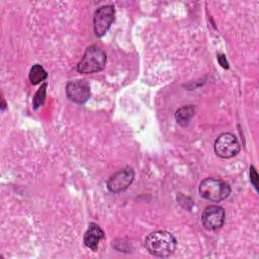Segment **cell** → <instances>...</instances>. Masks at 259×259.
<instances>
[{
    "label": "cell",
    "mask_w": 259,
    "mask_h": 259,
    "mask_svg": "<svg viewBox=\"0 0 259 259\" xmlns=\"http://www.w3.org/2000/svg\"><path fill=\"white\" fill-rule=\"evenodd\" d=\"M134 178V169L131 167H124L109 177L106 183L107 189L111 193L122 192L125 189H127L128 186L133 183Z\"/></svg>",
    "instance_id": "obj_6"
},
{
    "label": "cell",
    "mask_w": 259,
    "mask_h": 259,
    "mask_svg": "<svg viewBox=\"0 0 259 259\" xmlns=\"http://www.w3.org/2000/svg\"><path fill=\"white\" fill-rule=\"evenodd\" d=\"M250 181L253 184V186L255 187V189L258 190V174H257L254 166L250 167Z\"/></svg>",
    "instance_id": "obj_13"
},
{
    "label": "cell",
    "mask_w": 259,
    "mask_h": 259,
    "mask_svg": "<svg viewBox=\"0 0 259 259\" xmlns=\"http://www.w3.org/2000/svg\"><path fill=\"white\" fill-rule=\"evenodd\" d=\"M201 197L212 202H220L229 197L231 193L230 185L218 178L208 177L203 179L198 187Z\"/></svg>",
    "instance_id": "obj_3"
},
{
    "label": "cell",
    "mask_w": 259,
    "mask_h": 259,
    "mask_svg": "<svg viewBox=\"0 0 259 259\" xmlns=\"http://www.w3.org/2000/svg\"><path fill=\"white\" fill-rule=\"evenodd\" d=\"M218 61H219V63H220V65L223 67V68H225V69H229V63H228V61H227V59H226V57L224 56V55H218Z\"/></svg>",
    "instance_id": "obj_14"
},
{
    "label": "cell",
    "mask_w": 259,
    "mask_h": 259,
    "mask_svg": "<svg viewBox=\"0 0 259 259\" xmlns=\"http://www.w3.org/2000/svg\"><path fill=\"white\" fill-rule=\"evenodd\" d=\"M114 15L115 10L112 5H103L97 8L93 17V28L97 37H101L107 32L114 21Z\"/></svg>",
    "instance_id": "obj_5"
},
{
    "label": "cell",
    "mask_w": 259,
    "mask_h": 259,
    "mask_svg": "<svg viewBox=\"0 0 259 259\" xmlns=\"http://www.w3.org/2000/svg\"><path fill=\"white\" fill-rule=\"evenodd\" d=\"M106 64V54L104 50L97 46H89L80 62L77 65V71L82 74H91L100 72L104 69Z\"/></svg>",
    "instance_id": "obj_2"
},
{
    "label": "cell",
    "mask_w": 259,
    "mask_h": 259,
    "mask_svg": "<svg viewBox=\"0 0 259 259\" xmlns=\"http://www.w3.org/2000/svg\"><path fill=\"white\" fill-rule=\"evenodd\" d=\"M104 238H105V233L101 229V227L96 223H90L87 231L84 234L83 242L87 248L91 249L93 252H96L100 241L103 240Z\"/></svg>",
    "instance_id": "obj_9"
},
{
    "label": "cell",
    "mask_w": 259,
    "mask_h": 259,
    "mask_svg": "<svg viewBox=\"0 0 259 259\" xmlns=\"http://www.w3.org/2000/svg\"><path fill=\"white\" fill-rule=\"evenodd\" d=\"M226 212L220 205H208L201 214L202 226L208 231H215L223 227L225 223Z\"/></svg>",
    "instance_id": "obj_8"
},
{
    "label": "cell",
    "mask_w": 259,
    "mask_h": 259,
    "mask_svg": "<svg viewBox=\"0 0 259 259\" xmlns=\"http://www.w3.org/2000/svg\"><path fill=\"white\" fill-rule=\"evenodd\" d=\"M47 95V83H42L41 86L38 88V90L35 92L33 99H32V105L34 109H38L40 106L44 105Z\"/></svg>",
    "instance_id": "obj_12"
},
{
    "label": "cell",
    "mask_w": 259,
    "mask_h": 259,
    "mask_svg": "<svg viewBox=\"0 0 259 259\" xmlns=\"http://www.w3.org/2000/svg\"><path fill=\"white\" fill-rule=\"evenodd\" d=\"M91 91L89 84L82 79L71 80L66 85V95L74 103L83 104L90 97Z\"/></svg>",
    "instance_id": "obj_7"
},
{
    "label": "cell",
    "mask_w": 259,
    "mask_h": 259,
    "mask_svg": "<svg viewBox=\"0 0 259 259\" xmlns=\"http://www.w3.org/2000/svg\"><path fill=\"white\" fill-rule=\"evenodd\" d=\"M194 112H195V107L192 104L184 105L180 107L175 112V118L177 123H179L182 126H186L189 123L191 117L194 115Z\"/></svg>",
    "instance_id": "obj_10"
},
{
    "label": "cell",
    "mask_w": 259,
    "mask_h": 259,
    "mask_svg": "<svg viewBox=\"0 0 259 259\" xmlns=\"http://www.w3.org/2000/svg\"><path fill=\"white\" fill-rule=\"evenodd\" d=\"M47 77H48V73L41 65L35 64L30 68L28 78H29V81L32 85L39 84L40 82L46 80Z\"/></svg>",
    "instance_id": "obj_11"
},
{
    "label": "cell",
    "mask_w": 259,
    "mask_h": 259,
    "mask_svg": "<svg viewBox=\"0 0 259 259\" xmlns=\"http://www.w3.org/2000/svg\"><path fill=\"white\" fill-rule=\"evenodd\" d=\"M214 153L224 159L236 156L240 151V144L237 137L232 133H223L220 135L213 145Z\"/></svg>",
    "instance_id": "obj_4"
},
{
    "label": "cell",
    "mask_w": 259,
    "mask_h": 259,
    "mask_svg": "<svg viewBox=\"0 0 259 259\" xmlns=\"http://www.w3.org/2000/svg\"><path fill=\"white\" fill-rule=\"evenodd\" d=\"M144 245L151 255L165 258L175 251L177 241L175 237L167 231H155L147 236Z\"/></svg>",
    "instance_id": "obj_1"
}]
</instances>
